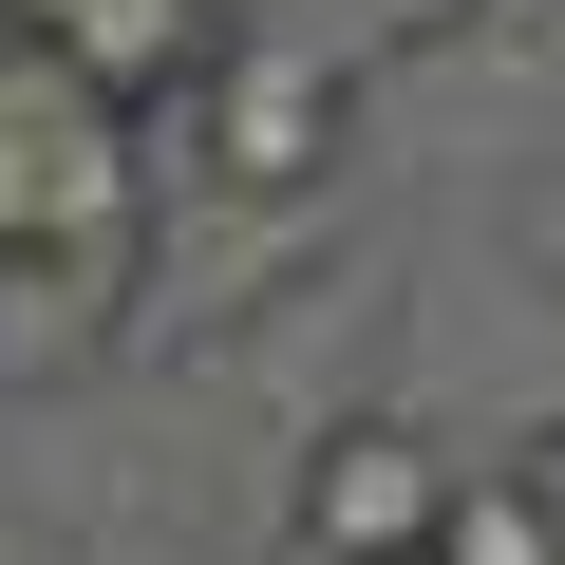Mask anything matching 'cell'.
Returning <instances> with one entry per match:
<instances>
[{
	"instance_id": "7a4b0ae2",
	"label": "cell",
	"mask_w": 565,
	"mask_h": 565,
	"mask_svg": "<svg viewBox=\"0 0 565 565\" xmlns=\"http://www.w3.org/2000/svg\"><path fill=\"white\" fill-rule=\"evenodd\" d=\"M340 57H302V39H226L207 76H189V151H207V189H245V207H282V189H321L340 170Z\"/></svg>"
},
{
	"instance_id": "277c9868",
	"label": "cell",
	"mask_w": 565,
	"mask_h": 565,
	"mask_svg": "<svg viewBox=\"0 0 565 565\" xmlns=\"http://www.w3.org/2000/svg\"><path fill=\"white\" fill-rule=\"evenodd\" d=\"M20 39H39L57 76H95L114 114H151V95H189V76L226 57L207 0H20Z\"/></svg>"
},
{
	"instance_id": "52a82bcc",
	"label": "cell",
	"mask_w": 565,
	"mask_h": 565,
	"mask_svg": "<svg viewBox=\"0 0 565 565\" xmlns=\"http://www.w3.org/2000/svg\"><path fill=\"white\" fill-rule=\"evenodd\" d=\"M0 39H20V0H0Z\"/></svg>"
},
{
	"instance_id": "5b68a950",
	"label": "cell",
	"mask_w": 565,
	"mask_h": 565,
	"mask_svg": "<svg viewBox=\"0 0 565 565\" xmlns=\"http://www.w3.org/2000/svg\"><path fill=\"white\" fill-rule=\"evenodd\" d=\"M434 565H565L546 471H471V490H452V527H434Z\"/></svg>"
},
{
	"instance_id": "6da1fadb",
	"label": "cell",
	"mask_w": 565,
	"mask_h": 565,
	"mask_svg": "<svg viewBox=\"0 0 565 565\" xmlns=\"http://www.w3.org/2000/svg\"><path fill=\"white\" fill-rule=\"evenodd\" d=\"M151 245V170H132V114L95 76H57L39 39H0V264L20 282H95Z\"/></svg>"
},
{
	"instance_id": "3957f363",
	"label": "cell",
	"mask_w": 565,
	"mask_h": 565,
	"mask_svg": "<svg viewBox=\"0 0 565 565\" xmlns=\"http://www.w3.org/2000/svg\"><path fill=\"white\" fill-rule=\"evenodd\" d=\"M452 490H471V452H434L415 415H321V452H302V565H434Z\"/></svg>"
},
{
	"instance_id": "8992f818",
	"label": "cell",
	"mask_w": 565,
	"mask_h": 565,
	"mask_svg": "<svg viewBox=\"0 0 565 565\" xmlns=\"http://www.w3.org/2000/svg\"><path fill=\"white\" fill-rule=\"evenodd\" d=\"M471 20H490V0H340L302 57H340V76H359V57H396V39H471Z\"/></svg>"
}]
</instances>
